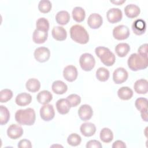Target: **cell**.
Returning <instances> with one entry per match:
<instances>
[{
  "instance_id": "16",
  "label": "cell",
  "mask_w": 148,
  "mask_h": 148,
  "mask_svg": "<svg viewBox=\"0 0 148 148\" xmlns=\"http://www.w3.org/2000/svg\"><path fill=\"white\" fill-rule=\"evenodd\" d=\"M51 35L53 38L58 41H62L66 39L67 33L65 29L61 26L53 27L51 31Z\"/></svg>"
},
{
  "instance_id": "43",
  "label": "cell",
  "mask_w": 148,
  "mask_h": 148,
  "mask_svg": "<svg viewBox=\"0 0 148 148\" xmlns=\"http://www.w3.org/2000/svg\"><path fill=\"white\" fill-rule=\"evenodd\" d=\"M141 114V117L142 119L145 121H147V110L143 111L140 112Z\"/></svg>"
},
{
  "instance_id": "44",
  "label": "cell",
  "mask_w": 148,
  "mask_h": 148,
  "mask_svg": "<svg viewBox=\"0 0 148 148\" xmlns=\"http://www.w3.org/2000/svg\"><path fill=\"white\" fill-rule=\"evenodd\" d=\"M124 2H125V1H110V2H112V3H114V4H117V5H121V4H122L123 3H124Z\"/></svg>"
},
{
  "instance_id": "31",
  "label": "cell",
  "mask_w": 148,
  "mask_h": 148,
  "mask_svg": "<svg viewBox=\"0 0 148 148\" xmlns=\"http://www.w3.org/2000/svg\"><path fill=\"white\" fill-rule=\"evenodd\" d=\"M109 76V71L104 67H100L96 71V77L101 82H106L108 80Z\"/></svg>"
},
{
  "instance_id": "12",
  "label": "cell",
  "mask_w": 148,
  "mask_h": 148,
  "mask_svg": "<svg viewBox=\"0 0 148 148\" xmlns=\"http://www.w3.org/2000/svg\"><path fill=\"white\" fill-rule=\"evenodd\" d=\"M77 70L73 65H68L64 69L63 76L66 80L69 82L75 81L77 77Z\"/></svg>"
},
{
  "instance_id": "10",
  "label": "cell",
  "mask_w": 148,
  "mask_h": 148,
  "mask_svg": "<svg viewBox=\"0 0 148 148\" xmlns=\"http://www.w3.org/2000/svg\"><path fill=\"white\" fill-rule=\"evenodd\" d=\"M106 17L109 22L114 24L121 20L123 13L121 10L119 8H111L107 12Z\"/></svg>"
},
{
  "instance_id": "33",
  "label": "cell",
  "mask_w": 148,
  "mask_h": 148,
  "mask_svg": "<svg viewBox=\"0 0 148 148\" xmlns=\"http://www.w3.org/2000/svg\"><path fill=\"white\" fill-rule=\"evenodd\" d=\"M36 29L45 31L48 32L49 29V22L45 17H40L38 18L36 22Z\"/></svg>"
},
{
  "instance_id": "6",
  "label": "cell",
  "mask_w": 148,
  "mask_h": 148,
  "mask_svg": "<svg viewBox=\"0 0 148 148\" xmlns=\"http://www.w3.org/2000/svg\"><path fill=\"white\" fill-rule=\"evenodd\" d=\"M130 34L128 27L124 25H119L113 29V36L117 40H125L129 37Z\"/></svg>"
},
{
  "instance_id": "30",
  "label": "cell",
  "mask_w": 148,
  "mask_h": 148,
  "mask_svg": "<svg viewBox=\"0 0 148 148\" xmlns=\"http://www.w3.org/2000/svg\"><path fill=\"white\" fill-rule=\"evenodd\" d=\"M101 140L104 143H109L113 139V134L111 130L108 128H103L101 130L99 134Z\"/></svg>"
},
{
  "instance_id": "22",
  "label": "cell",
  "mask_w": 148,
  "mask_h": 148,
  "mask_svg": "<svg viewBox=\"0 0 148 148\" xmlns=\"http://www.w3.org/2000/svg\"><path fill=\"white\" fill-rule=\"evenodd\" d=\"M47 32H45L36 28L33 32L32 39L35 43L42 44L43 43L47 40Z\"/></svg>"
},
{
  "instance_id": "32",
  "label": "cell",
  "mask_w": 148,
  "mask_h": 148,
  "mask_svg": "<svg viewBox=\"0 0 148 148\" xmlns=\"http://www.w3.org/2000/svg\"><path fill=\"white\" fill-rule=\"evenodd\" d=\"M10 119V113L8 108L3 105L0 106V124H6Z\"/></svg>"
},
{
  "instance_id": "29",
  "label": "cell",
  "mask_w": 148,
  "mask_h": 148,
  "mask_svg": "<svg viewBox=\"0 0 148 148\" xmlns=\"http://www.w3.org/2000/svg\"><path fill=\"white\" fill-rule=\"evenodd\" d=\"M25 87L28 91L32 92H35L39 90L40 88V83L36 79L31 78L27 81Z\"/></svg>"
},
{
  "instance_id": "24",
  "label": "cell",
  "mask_w": 148,
  "mask_h": 148,
  "mask_svg": "<svg viewBox=\"0 0 148 148\" xmlns=\"http://www.w3.org/2000/svg\"><path fill=\"white\" fill-rule=\"evenodd\" d=\"M53 99L52 94L47 90H43L39 92L37 96L36 99L38 102L41 104L45 105L50 102Z\"/></svg>"
},
{
  "instance_id": "42",
  "label": "cell",
  "mask_w": 148,
  "mask_h": 148,
  "mask_svg": "<svg viewBox=\"0 0 148 148\" xmlns=\"http://www.w3.org/2000/svg\"><path fill=\"white\" fill-rule=\"evenodd\" d=\"M113 148H125L126 145L124 142H123L122 140H116L115 141L112 145Z\"/></svg>"
},
{
  "instance_id": "4",
  "label": "cell",
  "mask_w": 148,
  "mask_h": 148,
  "mask_svg": "<svg viewBox=\"0 0 148 148\" xmlns=\"http://www.w3.org/2000/svg\"><path fill=\"white\" fill-rule=\"evenodd\" d=\"M95 52L105 65L110 66L114 64L116 61L115 56L108 47H97L95 49Z\"/></svg>"
},
{
  "instance_id": "27",
  "label": "cell",
  "mask_w": 148,
  "mask_h": 148,
  "mask_svg": "<svg viewBox=\"0 0 148 148\" xmlns=\"http://www.w3.org/2000/svg\"><path fill=\"white\" fill-rule=\"evenodd\" d=\"M56 20L58 24L66 25L70 20L69 13L66 10L60 11L56 14Z\"/></svg>"
},
{
  "instance_id": "40",
  "label": "cell",
  "mask_w": 148,
  "mask_h": 148,
  "mask_svg": "<svg viewBox=\"0 0 148 148\" xmlns=\"http://www.w3.org/2000/svg\"><path fill=\"white\" fill-rule=\"evenodd\" d=\"M17 146L20 148H31L32 145L30 140L26 139H24L20 140Z\"/></svg>"
},
{
  "instance_id": "35",
  "label": "cell",
  "mask_w": 148,
  "mask_h": 148,
  "mask_svg": "<svg viewBox=\"0 0 148 148\" xmlns=\"http://www.w3.org/2000/svg\"><path fill=\"white\" fill-rule=\"evenodd\" d=\"M135 105L140 112L147 110V99L143 97L138 98L135 101Z\"/></svg>"
},
{
  "instance_id": "39",
  "label": "cell",
  "mask_w": 148,
  "mask_h": 148,
  "mask_svg": "<svg viewBox=\"0 0 148 148\" xmlns=\"http://www.w3.org/2000/svg\"><path fill=\"white\" fill-rule=\"evenodd\" d=\"M87 148H102V146L101 143L97 140H90L87 142L86 144Z\"/></svg>"
},
{
  "instance_id": "5",
  "label": "cell",
  "mask_w": 148,
  "mask_h": 148,
  "mask_svg": "<svg viewBox=\"0 0 148 148\" xmlns=\"http://www.w3.org/2000/svg\"><path fill=\"white\" fill-rule=\"evenodd\" d=\"M79 64L83 70L90 71L95 66V60L92 54L86 53L82 54L80 57Z\"/></svg>"
},
{
  "instance_id": "15",
  "label": "cell",
  "mask_w": 148,
  "mask_h": 148,
  "mask_svg": "<svg viewBox=\"0 0 148 148\" xmlns=\"http://www.w3.org/2000/svg\"><path fill=\"white\" fill-rule=\"evenodd\" d=\"M146 29V22L142 19H137L133 22L132 25V29L134 33L137 35L143 34Z\"/></svg>"
},
{
  "instance_id": "19",
  "label": "cell",
  "mask_w": 148,
  "mask_h": 148,
  "mask_svg": "<svg viewBox=\"0 0 148 148\" xmlns=\"http://www.w3.org/2000/svg\"><path fill=\"white\" fill-rule=\"evenodd\" d=\"M32 101L31 95L26 92H22L18 94L15 99L16 104L20 106H25L29 105Z\"/></svg>"
},
{
  "instance_id": "2",
  "label": "cell",
  "mask_w": 148,
  "mask_h": 148,
  "mask_svg": "<svg viewBox=\"0 0 148 148\" xmlns=\"http://www.w3.org/2000/svg\"><path fill=\"white\" fill-rule=\"evenodd\" d=\"M127 64L129 68L133 71L145 69L148 65V57L132 53L129 57Z\"/></svg>"
},
{
  "instance_id": "37",
  "label": "cell",
  "mask_w": 148,
  "mask_h": 148,
  "mask_svg": "<svg viewBox=\"0 0 148 148\" xmlns=\"http://www.w3.org/2000/svg\"><path fill=\"white\" fill-rule=\"evenodd\" d=\"M12 97L13 92L9 89H3L0 92V101L1 103L8 102L12 98Z\"/></svg>"
},
{
  "instance_id": "13",
  "label": "cell",
  "mask_w": 148,
  "mask_h": 148,
  "mask_svg": "<svg viewBox=\"0 0 148 148\" xmlns=\"http://www.w3.org/2000/svg\"><path fill=\"white\" fill-rule=\"evenodd\" d=\"M23 134V128L16 124H11L7 130L8 136L12 139H17L20 138Z\"/></svg>"
},
{
  "instance_id": "26",
  "label": "cell",
  "mask_w": 148,
  "mask_h": 148,
  "mask_svg": "<svg viewBox=\"0 0 148 148\" xmlns=\"http://www.w3.org/2000/svg\"><path fill=\"white\" fill-rule=\"evenodd\" d=\"M72 14L73 20L77 23L82 22L85 18L86 13L83 8H82V7L76 6L72 10Z\"/></svg>"
},
{
  "instance_id": "38",
  "label": "cell",
  "mask_w": 148,
  "mask_h": 148,
  "mask_svg": "<svg viewBox=\"0 0 148 148\" xmlns=\"http://www.w3.org/2000/svg\"><path fill=\"white\" fill-rule=\"evenodd\" d=\"M66 99L71 107H76L80 104L81 102L80 97L76 94H72L68 95Z\"/></svg>"
},
{
  "instance_id": "34",
  "label": "cell",
  "mask_w": 148,
  "mask_h": 148,
  "mask_svg": "<svg viewBox=\"0 0 148 148\" xmlns=\"http://www.w3.org/2000/svg\"><path fill=\"white\" fill-rule=\"evenodd\" d=\"M52 8L51 3L49 0H42L38 4L39 10L43 13H49Z\"/></svg>"
},
{
  "instance_id": "21",
  "label": "cell",
  "mask_w": 148,
  "mask_h": 148,
  "mask_svg": "<svg viewBox=\"0 0 148 148\" xmlns=\"http://www.w3.org/2000/svg\"><path fill=\"white\" fill-rule=\"evenodd\" d=\"M71 108V107L66 99L61 98L58 99L56 102L57 110L58 112L61 114H65L68 113Z\"/></svg>"
},
{
  "instance_id": "11",
  "label": "cell",
  "mask_w": 148,
  "mask_h": 148,
  "mask_svg": "<svg viewBox=\"0 0 148 148\" xmlns=\"http://www.w3.org/2000/svg\"><path fill=\"white\" fill-rule=\"evenodd\" d=\"M77 113L82 120L87 121L92 117L93 111L92 108L89 105L84 104L80 106Z\"/></svg>"
},
{
  "instance_id": "17",
  "label": "cell",
  "mask_w": 148,
  "mask_h": 148,
  "mask_svg": "<svg viewBox=\"0 0 148 148\" xmlns=\"http://www.w3.org/2000/svg\"><path fill=\"white\" fill-rule=\"evenodd\" d=\"M80 130L84 136L89 137L94 135L96 132V127L92 123H84L81 125Z\"/></svg>"
},
{
  "instance_id": "23",
  "label": "cell",
  "mask_w": 148,
  "mask_h": 148,
  "mask_svg": "<svg viewBox=\"0 0 148 148\" xmlns=\"http://www.w3.org/2000/svg\"><path fill=\"white\" fill-rule=\"evenodd\" d=\"M52 91L57 94H63L68 90L67 85L61 80L54 81L51 86Z\"/></svg>"
},
{
  "instance_id": "18",
  "label": "cell",
  "mask_w": 148,
  "mask_h": 148,
  "mask_svg": "<svg viewBox=\"0 0 148 148\" xmlns=\"http://www.w3.org/2000/svg\"><path fill=\"white\" fill-rule=\"evenodd\" d=\"M134 88L136 93L145 94L148 91V82L146 79H139L135 82Z\"/></svg>"
},
{
  "instance_id": "20",
  "label": "cell",
  "mask_w": 148,
  "mask_h": 148,
  "mask_svg": "<svg viewBox=\"0 0 148 148\" xmlns=\"http://www.w3.org/2000/svg\"><path fill=\"white\" fill-rule=\"evenodd\" d=\"M140 12L139 7L134 4L127 5L124 8V13L128 18H135L139 16Z\"/></svg>"
},
{
  "instance_id": "8",
  "label": "cell",
  "mask_w": 148,
  "mask_h": 148,
  "mask_svg": "<svg viewBox=\"0 0 148 148\" xmlns=\"http://www.w3.org/2000/svg\"><path fill=\"white\" fill-rule=\"evenodd\" d=\"M34 54L36 61L40 62H45L49 60L50 56V51L47 47H39L35 50Z\"/></svg>"
},
{
  "instance_id": "1",
  "label": "cell",
  "mask_w": 148,
  "mask_h": 148,
  "mask_svg": "<svg viewBox=\"0 0 148 148\" xmlns=\"http://www.w3.org/2000/svg\"><path fill=\"white\" fill-rule=\"evenodd\" d=\"M35 119V112L32 108L19 109L15 113L16 121L21 125H32L34 124Z\"/></svg>"
},
{
  "instance_id": "3",
  "label": "cell",
  "mask_w": 148,
  "mask_h": 148,
  "mask_svg": "<svg viewBox=\"0 0 148 148\" xmlns=\"http://www.w3.org/2000/svg\"><path fill=\"white\" fill-rule=\"evenodd\" d=\"M70 36L73 40L80 44H86L89 40V35L87 31L83 26L79 24L71 27Z\"/></svg>"
},
{
  "instance_id": "25",
  "label": "cell",
  "mask_w": 148,
  "mask_h": 148,
  "mask_svg": "<svg viewBox=\"0 0 148 148\" xmlns=\"http://www.w3.org/2000/svg\"><path fill=\"white\" fill-rule=\"evenodd\" d=\"M133 91L128 87L124 86L120 88L117 91V95L122 100H129L133 96Z\"/></svg>"
},
{
  "instance_id": "7",
  "label": "cell",
  "mask_w": 148,
  "mask_h": 148,
  "mask_svg": "<svg viewBox=\"0 0 148 148\" xmlns=\"http://www.w3.org/2000/svg\"><path fill=\"white\" fill-rule=\"evenodd\" d=\"M40 116L42 119L46 121L51 120L55 116L54 109L52 105L45 104L40 109Z\"/></svg>"
},
{
  "instance_id": "9",
  "label": "cell",
  "mask_w": 148,
  "mask_h": 148,
  "mask_svg": "<svg viewBox=\"0 0 148 148\" xmlns=\"http://www.w3.org/2000/svg\"><path fill=\"white\" fill-rule=\"evenodd\" d=\"M128 77V74L125 69L119 67L116 69L113 73V80L116 84H121L125 82Z\"/></svg>"
},
{
  "instance_id": "36",
  "label": "cell",
  "mask_w": 148,
  "mask_h": 148,
  "mask_svg": "<svg viewBox=\"0 0 148 148\" xmlns=\"http://www.w3.org/2000/svg\"><path fill=\"white\" fill-rule=\"evenodd\" d=\"M82 141V138L79 135L76 133L70 134L67 138L68 143L72 146H77L80 145Z\"/></svg>"
},
{
  "instance_id": "28",
  "label": "cell",
  "mask_w": 148,
  "mask_h": 148,
  "mask_svg": "<svg viewBox=\"0 0 148 148\" xmlns=\"http://www.w3.org/2000/svg\"><path fill=\"white\" fill-rule=\"evenodd\" d=\"M115 51L120 57H124L128 53L130 50V46L128 43H120L115 47Z\"/></svg>"
},
{
  "instance_id": "41",
  "label": "cell",
  "mask_w": 148,
  "mask_h": 148,
  "mask_svg": "<svg viewBox=\"0 0 148 148\" xmlns=\"http://www.w3.org/2000/svg\"><path fill=\"white\" fill-rule=\"evenodd\" d=\"M138 54L142 56L147 57V44L142 45L138 49Z\"/></svg>"
},
{
  "instance_id": "14",
  "label": "cell",
  "mask_w": 148,
  "mask_h": 148,
  "mask_svg": "<svg viewBox=\"0 0 148 148\" xmlns=\"http://www.w3.org/2000/svg\"><path fill=\"white\" fill-rule=\"evenodd\" d=\"M102 17L98 13L91 14L87 19V24L92 29L99 28L102 25Z\"/></svg>"
}]
</instances>
